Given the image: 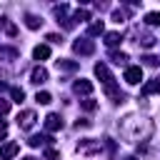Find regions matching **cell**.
<instances>
[{
    "label": "cell",
    "instance_id": "6da1fadb",
    "mask_svg": "<svg viewBox=\"0 0 160 160\" xmlns=\"http://www.w3.org/2000/svg\"><path fill=\"white\" fill-rule=\"evenodd\" d=\"M152 120L148 118H140V115H128L122 122H120V132L128 138V140H148L152 135Z\"/></svg>",
    "mask_w": 160,
    "mask_h": 160
},
{
    "label": "cell",
    "instance_id": "7a4b0ae2",
    "mask_svg": "<svg viewBox=\"0 0 160 160\" xmlns=\"http://www.w3.org/2000/svg\"><path fill=\"white\" fill-rule=\"evenodd\" d=\"M72 50H75L78 55H90V52L95 50V42L88 40V38H82V40H75V42H72Z\"/></svg>",
    "mask_w": 160,
    "mask_h": 160
},
{
    "label": "cell",
    "instance_id": "3957f363",
    "mask_svg": "<svg viewBox=\"0 0 160 160\" xmlns=\"http://www.w3.org/2000/svg\"><path fill=\"white\" fill-rule=\"evenodd\" d=\"M95 75L100 78V82L108 88V85H115V80H112V75H110V70H108V65L105 62H98L95 65Z\"/></svg>",
    "mask_w": 160,
    "mask_h": 160
},
{
    "label": "cell",
    "instance_id": "277c9868",
    "mask_svg": "<svg viewBox=\"0 0 160 160\" xmlns=\"http://www.w3.org/2000/svg\"><path fill=\"white\" fill-rule=\"evenodd\" d=\"M35 112L32 110H22V112H18V125L22 128V130H30L32 125H35Z\"/></svg>",
    "mask_w": 160,
    "mask_h": 160
},
{
    "label": "cell",
    "instance_id": "5b68a950",
    "mask_svg": "<svg viewBox=\"0 0 160 160\" xmlns=\"http://www.w3.org/2000/svg\"><path fill=\"white\" fill-rule=\"evenodd\" d=\"M125 80H128L130 85H138V82L142 80V68H140V65H130V68L125 70Z\"/></svg>",
    "mask_w": 160,
    "mask_h": 160
},
{
    "label": "cell",
    "instance_id": "8992f818",
    "mask_svg": "<svg viewBox=\"0 0 160 160\" xmlns=\"http://www.w3.org/2000/svg\"><path fill=\"white\" fill-rule=\"evenodd\" d=\"M18 152H20V145L18 142H5L0 148V160H12Z\"/></svg>",
    "mask_w": 160,
    "mask_h": 160
},
{
    "label": "cell",
    "instance_id": "52a82bcc",
    "mask_svg": "<svg viewBox=\"0 0 160 160\" xmlns=\"http://www.w3.org/2000/svg\"><path fill=\"white\" fill-rule=\"evenodd\" d=\"M45 130H48V132H58V130H62V120H60V115L50 112V115L45 118Z\"/></svg>",
    "mask_w": 160,
    "mask_h": 160
},
{
    "label": "cell",
    "instance_id": "ba28073f",
    "mask_svg": "<svg viewBox=\"0 0 160 160\" xmlns=\"http://www.w3.org/2000/svg\"><path fill=\"white\" fill-rule=\"evenodd\" d=\"M45 80H48V70H45L42 65L32 68V72H30V82H35V85H42Z\"/></svg>",
    "mask_w": 160,
    "mask_h": 160
},
{
    "label": "cell",
    "instance_id": "9c48e42d",
    "mask_svg": "<svg viewBox=\"0 0 160 160\" xmlns=\"http://www.w3.org/2000/svg\"><path fill=\"white\" fill-rule=\"evenodd\" d=\"M72 90H75L78 95H90V92H92V82H90V80H78V82L72 85Z\"/></svg>",
    "mask_w": 160,
    "mask_h": 160
},
{
    "label": "cell",
    "instance_id": "30bf717a",
    "mask_svg": "<svg viewBox=\"0 0 160 160\" xmlns=\"http://www.w3.org/2000/svg\"><path fill=\"white\" fill-rule=\"evenodd\" d=\"M105 32V25H102V20H95V22H90V28H88V35L90 38H95V35H102Z\"/></svg>",
    "mask_w": 160,
    "mask_h": 160
},
{
    "label": "cell",
    "instance_id": "8fae6325",
    "mask_svg": "<svg viewBox=\"0 0 160 160\" xmlns=\"http://www.w3.org/2000/svg\"><path fill=\"white\" fill-rule=\"evenodd\" d=\"M32 58H35V60H48V58H50V48H48V45H38V48L32 50Z\"/></svg>",
    "mask_w": 160,
    "mask_h": 160
},
{
    "label": "cell",
    "instance_id": "7c38bea8",
    "mask_svg": "<svg viewBox=\"0 0 160 160\" xmlns=\"http://www.w3.org/2000/svg\"><path fill=\"white\" fill-rule=\"evenodd\" d=\"M158 90H160V80H150L142 85V95H155Z\"/></svg>",
    "mask_w": 160,
    "mask_h": 160
},
{
    "label": "cell",
    "instance_id": "4fadbf2b",
    "mask_svg": "<svg viewBox=\"0 0 160 160\" xmlns=\"http://www.w3.org/2000/svg\"><path fill=\"white\" fill-rule=\"evenodd\" d=\"M15 58H18V50H15V48L0 45V60H15Z\"/></svg>",
    "mask_w": 160,
    "mask_h": 160
},
{
    "label": "cell",
    "instance_id": "5bb4252c",
    "mask_svg": "<svg viewBox=\"0 0 160 160\" xmlns=\"http://www.w3.org/2000/svg\"><path fill=\"white\" fill-rule=\"evenodd\" d=\"M0 28H2V30H5L10 38H12V35H18V28H15V25H12L8 18H0Z\"/></svg>",
    "mask_w": 160,
    "mask_h": 160
},
{
    "label": "cell",
    "instance_id": "9a60e30c",
    "mask_svg": "<svg viewBox=\"0 0 160 160\" xmlns=\"http://www.w3.org/2000/svg\"><path fill=\"white\" fill-rule=\"evenodd\" d=\"M40 22H42V20H40L38 15H25V25H28L30 30H38V28H40Z\"/></svg>",
    "mask_w": 160,
    "mask_h": 160
},
{
    "label": "cell",
    "instance_id": "2e32d148",
    "mask_svg": "<svg viewBox=\"0 0 160 160\" xmlns=\"http://www.w3.org/2000/svg\"><path fill=\"white\" fill-rule=\"evenodd\" d=\"M120 40H122V35H120V32H105V45H110V48H112V45H118Z\"/></svg>",
    "mask_w": 160,
    "mask_h": 160
},
{
    "label": "cell",
    "instance_id": "e0dca14e",
    "mask_svg": "<svg viewBox=\"0 0 160 160\" xmlns=\"http://www.w3.org/2000/svg\"><path fill=\"white\" fill-rule=\"evenodd\" d=\"M58 70L72 72V70H78V62H72V60H58Z\"/></svg>",
    "mask_w": 160,
    "mask_h": 160
},
{
    "label": "cell",
    "instance_id": "ac0fdd59",
    "mask_svg": "<svg viewBox=\"0 0 160 160\" xmlns=\"http://www.w3.org/2000/svg\"><path fill=\"white\" fill-rule=\"evenodd\" d=\"M10 98H12L15 102H22V100H25V90H22V88H10Z\"/></svg>",
    "mask_w": 160,
    "mask_h": 160
},
{
    "label": "cell",
    "instance_id": "d6986e66",
    "mask_svg": "<svg viewBox=\"0 0 160 160\" xmlns=\"http://www.w3.org/2000/svg\"><path fill=\"white\" fill-rule=\"evenodd\" d=\"M28 142H30L32 148H38V145H42V142H52V140H50L48 135H32V138H30Z\"/></svg>",
    "mask_w": 160,
    "mask_h": 160
},
{
    "label": "cell",
    "instance_id": "ffe728a7",
    "mask_svg": "<svg viewBox=\"0 0 160 160\" xmlns=\"http://www.w3.org/2000/svg\"><path fill=\"white\" fill-rule=\"evenodd\" d=\"M145 22L148 25H160V12H148L145 15Z\"/></svg>",
    "mask_w": 160,
    "mask_h": 160
},
{
    "label": "cell",
    "instance_id": "44dd1931",
    "mask_svg": "<svg viewBox=\"0 0 160 160\" xmlns=\"http://www.w3.org/2000/svg\"><path fill=\"white\" fill-rule=\"evenodd\" d=\"M35 100H38L40 105H48L52 98H50V92H45V90H42V92H38V95H35Z\"/></svg>",
    "mask_w": 160,
    "mask_h": 160
},
{
    "label": "cell",
    "instance_id": "7402d4cb",
    "mask_svg": "<svg viewBox=\"0 0 160 160\" xmlns=\"http://www.w3.org/2000/svg\"><path fill=\"white\" fill-rule=\"evenodd\" d=\"M110 58H112V60H115L118 65H122V62L128 60V55H125V52H110Z\"/></svg>",
    "mask_w": 160,
    "mask_h": 160
},
{
    "label": "cell",
    "instance_id": "603a6c76",
    "mask_svg": "<svg viewBox=\"0 0 160 160\" xmlns=\"http://www.w3.org/2000/svg\"><path fill=\"white\" fill-rule=\"evenodd\" d=\"M52 12H55L58 18H62V15L68 12V5H55V8H52Z\"/></svg>",
    "mask_w": 160,
    "mask_h": 160
},
{
    "label": "cell",
    "instance_id": "cb8c5ba5",
    "mask_svg": "<svg viewBox=\"0 0 160 160\" xmlns=\"http://www.w3.org/2000/svg\"><path fill=\"white\" fill-rule=\"evenodd\" d=\"M75 20H90V12L88 10H75Z\"/></svg>",
    "mask_w": 160,
    "mask_h": 160
},
{
    "label": "cell",
    "instance_id": "d4e9b609",
    "mask_svg": "<svg viewBox=\"0 0 160 160\" xmlns=\"http://www.w3.org/2000/svg\"><path fill=\"white\" fill-rule=\"evenodd\" d=\"M142 60H145V65H150V68H155V65H158V58H155V55H145Z\"/></svg>",
    "mask_w": 160,
    "mask_h": 160
},
{
    "label": "cell",
    "instance_id": "484cf974",
    "mask_svg": "<svg viewBox=\"0 0 160 160\" xmlns=\"http://www.w3.org/2000/svg\"><path fill=\"white\" fill-rule=\"evenodd\" d=\"M45 158H48V160H58L60 155H58V150H52V148H48V150H45Z\"/></svg>",
    "mask_w": 160,
    "mask_h": 160
},
{
    "label": "cell",
    "instance_id": "4316f807",
    "mask_svg": "<svg viewBox=\"0 0 160 160\" xmlns=\"http://www.w3.org/2000/svg\"><path fill=\"white\" fill-rule=\"evenodd\" d=\"M142 45H145V48H152V45H155V38H152V35H145V38H142Z\"/></svg>",
    "mask_w": 160,
    "mask_h": 160
},
{
    "label": "cell",
    "instance_id": "83f0119b",
    "mask_svg": "<svg viewBox=\"0 0 160 160\" xmlns=\"http://www.w3.org/2000/svg\"><path fill=\"white\" fill-rule=\"evenodd\" d=\"M82 108H85V110H95L98 102H95V100H82Z\"/></svg>",
    "mask_w": 160,
    "mask_h": 160
},
{
    "label": "cell",
    "instance_id": "f1b7e54d",
    "mask_svg": "<svg viewBox=\"0 0 160 160\" xmlns=\"http://www.w3.org/2000/svg\"><path fill=\"white\" fill-rule=\"evenodd\" d=\"M122 18H125L122 10H115V12H112V20H115V22H122Z\"/></svg>",
    "mask_w": 160,
    "mask_h": 160
},
{
    "label": "cell",
    "instance_id": "f546056e",
    "mask_svg": "<svg viewBox=\"0 0 160 160\" xmlns=\"http://www.w3.org/2000/svg\"><path fill=\"white\" fill-rule=\"evenodd\" d=\"M8 110H10V102L8 100H0V115H5Z\"/></svg>",
    "mask_w": 160,
    "mask_h": 160
},
{
    "label": "cell",
    "instance_id": "4dcf8cb0",
    "mask_svg": "<svg viewBox=\"0 0 160 160\" xmlns=\"http://www.w3.org/2000/svg\"><path fill=\"white\" fill-rule=\"evenodd\" d=\"M5 138H8V125L0 120V140H5Z\"/></svg>",
    "mask_w": 160,
    "mask_h": 160
},
{
    "label": "cell",
    "instance_id": "1f68e13d",
    "mask_svg": "<svg viewBox=\"0 0 160 160\" xmlns=\"http://www.w3.org/2000/svg\"><path fill=\"white\" fill-rule=\"evenodd\" d=\"M48 40H50V42H60L62 38H60V35H55V32H50V35H48Z\"/></svg>",
    "mask_w": 160,
    "mask_h": 160
},
{
    "label": "cell",
    "instance_id": "d6a6232c",
    "mask_svg": "<svg viewBox=\"0 0 160 160\" xmlns=\"http://www.w3.org/2000/svg\"><path fill=\"white\" fill-rule=\"evenodd\" d=\"M88 125H90L88 120H78V122H75V128H88Z\"/></svg>",
    "mask_w": 160,
    "mask_h": 160
},
{
    "label": "cell",
    "instance_id": "836d02e7",
    "mask_svg": "<svg viewBox=\"0 0 160 160\" xmlns=\"http://www.w3.org/2000/svg\"><path fill=\"white\" fill-rule=\"evenodd\" d=\"M20 160H38V158H32V155H28V158H20Z\"/></svg>",
    "mask_w": 160,
    "mask_h": 160
},
{
    "label": "cell",
    "instance_id": "e575fe53",
    "mask_svg": "<svg viewBox=\"0 0 160 160\" xmlns=\"http://www.w3.org/2000/svg\"><path fill=\"white\" fill-rule=\"evenodd\" d=\"M128 160H138V158H128Z\"/></svg>",
    "mask_w": 160,
    "mask_h": 160
}]
</instances>
